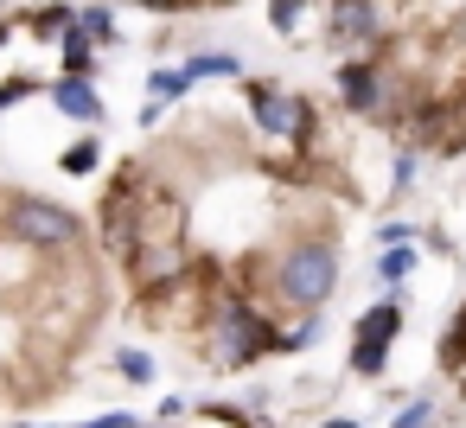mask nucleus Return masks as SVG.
Masks as SVG:
<instances>
[{"label":"nucleus","instance_id":"f257e3e1","mask_svg":"<svg viewBox=\"0 0 466 428\" xmlns=\"http://www.w3.org/2000/svg\"><path fill=\"white\" fill-rule=\"evenodd\" d=\"M281 345V332L249 307V301H218L211 307V358H218V371H243V364H256L262 352H275Z\"/></svg>","mask_w":466,"mask_h":428},{"label":"nucleus","instance_id":"f03ea898","mask_svg":"<svg viewBox=\"0 0 466 428\" xmlns=\"http://www.w3.org/2000/svg\"><path fill=\"white\" fill-rule=\"evenodd\" d=\"M275 288H281V301H294V307H319V301L339 288V250H332L326 237L288 243L281 262H275Z\"/></svg>","mask_w":466,"mask_h":428},{"label":"nucleus","instance_id":"7ed1b4c3","mask_svg":"<svg viewBox=\"0 0 466 428\" xmlns=\"http://www.w3.org/2000/svg\"><path fill=\"white\" fill-rule=\"evenodd\" d=\"M7 230L20 237V243H33V250H65V243H77V211H65L58 199H14L7 205Z\"/></svg>","mask_w":466,"mask_h":428},{"label":"nucleus","instance_id":"20e7f679","mask_svg":"<svg viewBox=\"0 0 466 428\" xmlns=\"http://www.w3.org/2000/svg\"><path fill=\"white\" fill-rule=\"evenodd\" d=\"M396 332H402V301H377V307H364L358 339H351V371H358V377H377L383 358H390V339H396Z\"/></svg>","mask_w":466,"mask_h":428},{"label":"nucleus","instance_id":"39448f33","mask_svg":"<svg viewBox=\"0 0 466 428\" xmlns=\"http://www.w3.org/2000/svg\"><path fill=\"white\" fill-rule=\"evenodd\" d=\"M249 109H256V128L262 135H281V141H300L313 128V109L288 90H268V84H249Z\"/></svg>","mask_w":466,"mask_h":428},{"label":"nucleus","instance_id":"423d86ee","mask_svg":"<svg viewBox=\"0 0 466 428\" xmlns=\"http://www.w3.org/2000/svg\"><path fill=\"white\" fill-rule=\"evenodd\" d=\"M332 39L339 46H377L383 39V7L377 0H339L332 7Z\"/></svg>","mask_w":466,"mask_h":428},{"label":"nucleus","instance_id":"0eeeda50","mask_svg":"<svg viewBox=\"0 0 466 428\" xmlns=\"http://www.w3.org/2000/svg\"><path fill=\"white\" fill-rule=\"evenodd\" d=\"M339 97H345V109H358V116H377V109H383V71H377L370 58H351V65H339Z\"/></svg>","mask_w":466,"mask_h":428},{"label":"nucleus","instance_id":"6e6552de","mask_svg":"<svg viewBox=\"0 0 466 428\" xmlns=\"http://www.w3.org/2000/svg\"><path fill=\"white\" fill-rule=\"evenodd\" d=\"M52 103H58V116H71V122H103V97H96L90 77H58V84H52Z\"/></svg>","mask_w":466,"mask_h":428},{"label":"nucleus","instance_id":"1a4fd4ad","mask_svg":"<svg viewBox=\"0 0 466 428\" xmlns=\"http://www.w3.org/2000/svg\"><path fill=\"white\" fill-rule=\"evenodd\" d=\"M90 71H96V33L77 20L65 33V77H90Z\"/></svg>","mask_w":466,"mask_h":428},{"label":"nucleus","instance_id":"9d476101","mask_svg":"<svg viewBox=\"0 0 466 428\" xmlns=\"http://www.w3.org/2000/svg\"><path fill=\"white\" fill-rule=\"evenodd\" d=\"M179 71H186V84H198V77H243V58H230V52H198V58H186Z\"/></svg>","mask_w":466,"mask_h":428},{"label":"nucleus","instance_id":"9b49d317","mask_svg":"<svg viewBox=\"0 0 466 428\" xmlns=\"http://www.w3.org/2000/svg\"><path fill=\"white\" fill-rule=\"evenodd\" d=\"M26 26H33V39H65V33L77 26V14H71V7H39Z\"/></svg>","mask_w":466,"mask_h":428},{"label":"nucleus","instance_id":"f8f14e48","mask_svg":"<svg viewBox=\"0 0 466 428\" xmlns=\"http://www.w3.org/2000/svg\"><path fill=\"white\" fill-rule=\"evenodd\" d=\"M415 262H421V256H415V243H383V256H377V275H383V281H402Z\"/></svg>","mask_w":466,"mask_h":428},{"label":"nucleus","instance_id":"ddd939ff","mask_svg":"<svg viewBox=\"0 0 466 428\" xmlns=\"http://www.w3.org/2000/svg\"><path fill=\"white\" fill-rule=\"evenodd\" d=\"M96 160H103V148H96V141H77V148H65V160H58V167H65L71 179H90V173H96Z\"/></svg>","mask_w":466,"mask_h":428},{"label":"nucleus","instance_id":"4468645a","mask_svg":"<svg viewBox=\"0 0 466 428\" xmlns=\"http://www.w3.org/2000/svg\"><path fill=\"white\" fill-rule=\"evenodd\" d=\"M116 371H122L128 383H154V358H147V352H135V345H122V352H116Z\"/></svg>","mask_w":466,"mask_h":428},{"label":"nucleus","instance_id":"2eb2a0df","mask_svg":"<svg viewBox=\"0 0 466 428\" xmlns=\"http://www.w3.org/2000/svg\"><path fill=\"white\" fill-rule=\"evenodd\" d=\"M300 7H307V0H268V26L275 33H294L300 26Z\"/></svg>","mask_w":466,"mask_h":428},{"label":"nucleus","instance_id":"dca6fc26","mask_svg":"<svg viewBox=\"0 0 466 428\" xmlns=\"http://www.w3.org/2000/svg\"><path fill=\"white\" fill-rule=\"evenodd\" d=\"M77 20H84V26L96 33V46H103V39H116V20H109V7H84Z\"/></svg>","mask_w":466,"mask_h":428},{"label":"nucleus","instance_id":"f3484780","mask_svg":"<svg viewBox=\"0 0 466 428\" xmlns=\"http://www.w3.org/2000/svg\"><path fill=\"white\" fill-rule=\"evenodd\" d=\"M428 415H434V403H428V396H415V403H409V409H402L390 428H428Z\"/></svg>","mask_w":466,"mask_h":428},{"label":"nucleus","instance_id":"a211bd4d","mask_svg":"<svg viewBox=\"0 0 466 428\" xmlns=\"http://www.w3.org/2000/svg\"><path fill=\"white\" fill-rule=\"evenodd\" d=\"M179 90H192L186 71H154V97H179Z\"/></svg>","mask_w":466,"mask_h":428},{"label":"nucleus","instance_id":"6ab92c4d","mask_svg":"<svg viewBox=\"0 0 466 428\" xmlns=\"http://www.w3.org/2000/svg\"><path fill=\"white\" fill-rule=\"evenodd\" d=\"M84 428H141V415H128V409H116V415H96V422H84Z\"/></svg>","mask_w":466,"mask_h":428},{"label":"nucleus","instance_id":"aec40b11","mask_svg":"<svg viewBox=\"0 0 466 428\" xmlns=\"http://www.w3.org/2000/svg\"><path fill=\"white\" fill-rule=\"evenodd\" d=\"M20 97H33V84H26V77H7V84H0V109L20 103Z\"/></svg>","mask_w":466,"mask_h":428},{"label":"nucleus","instance_id":"412c9836","mask_svg":"<svg viewBox=\"0 0 466 428\" xmlns=\"http://www.w3.org/2000/svg\"><path fill=\"white\" fill-rule=\"evenodd\" d=\"M319 428H358V422H319Z\"/></svg>","mask_w":466,"mask_h":428},{"label":"nucleus","instance_id":"4be33fe9","mask_svg":"<svg viewBox=\"0 0 466 428\" xmlns=\"http://www.w3.org/2000/svg\"><path fill=\"white\" fill-rule=\"evenodd\" d=\"M0 46H7V26H0Z\"/></svg>","mask_w":466,"mask_h":428}]
</instances>
